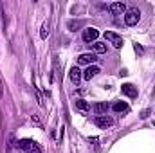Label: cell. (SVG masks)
Returning <instances> with one entry per match:
<instances>
[{"label":"cell","instance_id":"cell-13","mask_svg":"<svg viewBox=\"0 0 155 153\" xmlns=\"http://www.w3.org/2000/svg\"><path fill=\"white\" fill-rule=\"evenodd\" d=\"M47 36H49V22H43L41 31H40V38H41V40H47Z\"/></svg>","mask_w":155,"mask_h":153},{"label":"cell","instance_id":"cell-11","mask_svg":"<svg viewBox=\"0 0 155 153\" xmlns=\"http://www.w3.org/2000/svg\"><path fill=\"white\" fill-rule=\"evenodd\" d=\"M74 106H76V110H79V112H83V114H87L88 110H90V105L85 101V99H78L76 103H74Z\"/></svg>","mask_w":155,"mask_h":153},{"label":"cell","instance_id":"cell-8","mask_svg":"<svg viewBox=\"0 0 155 153\" xmlns=\"http://www.w3.org/2000/svg\"><path fill=\"white\" fill-rule=\"evenodd\" d=\"M110 11H112V15H123V13H126V5L123 2H114L110 5Z\"/></svg>","mask_w":155,"mask_h":153},{"label":"cell","instance_id":"cell-16","mask_svg":"<svg viewBox=\"0 0 155 153\" xmlns=\"http://www.w3.org/2000/svg\"><path fill=\"white\" fill-rule=\"evenodd\" d=\"M134 50L137 52V56H143V54H144V49H143L141 43H134Z\"/></svg>","mask_w":155,"mask_h":153},{"label":"cell","instance_id":"cell-4","mask_svg":"<svg viewBox=\"0 0 155 153\" xmlns=\"http://www.w3.org/2000/svg\"><path fill=\"white\" fill-rule=\"evenodd\" d=\"M94 122H96L97 128H103V130H107V128H110V126L114 124V121H112L110 117H107V115H97V117L94 119Z\"/></svg>","mask_w":155,"mask_h":153},{"label":"cell","instance_id":"cell-2","mask_svg":"<svg viewBox=\"0 0 155 153\" xmlns=\"http://www.w3.org/2000/svg\"><path fill=\"white\" fill-rule=\"evenodd\" d=\"M18 148L25 153H41L40 146L35 141H31V139H22V141L18 142Z\"/></svg>","mask_w":155,"mask_h":153},{"label":"cell","instance_id":"cell-12","mask_svg":"<svg viewBox=\"0 0 155 153\" xmlns=\"http://www.w3.org/2000/svg\"><path fill=\"white\" fill-rule=\"evenodd\" d=\"M107 112H108V105H107V103H96V105H94V114L105 115Z\"/></svg>","mask_w":155,"mask_h":153},{"label":"cell","instance_id":"cell-15","mask_svg":"<svg viewBox=\"0 0 155 153\" xmlns=\"http://www.w3.org/2000/svg\"><path fill=\"white\" fill-rule=\"evenodd\" d=\"M94 50L99 52V54H103V52H107V45L101 43V41H96V43H94Z\"/></svg>","mask_w":155,"mask_h":153},{"label":"cell","instance_id":"cell-7","mask_svg":"<svg viewBox=\"0 0 155 153\" xmlns=\"http://www.w3.org/2000/svg\"><path fill=\"white\" fill-rule=\"evenodd\" d=\"M121 92L124 94V96H128V97H137V88L132 85V83H124V85H121Z\"/></svg>","mask_w":155,"mask_h":153},{"label":"cell","instance_id":"cell-10","mask_svg":"<svg viewBox=\"0 0 155 153\" xmlns=\"http://www.w3.org/2000/svg\"><path fill=\"white\" fill-rule=\"evenodd\" d=\"M101 70H99V67H88L85 72H83V79H87V81H90L94 76H97Z\"/></svg>","mask_w":155,"mask_h":153},{"label":"cell","instance_id":"cell-5","mask_svg":"<svg viewBox=\"0 0 155 153\" xmlns=\"http://www.w3.org/2000/svg\"><path fill=\"white\" fill-rule=\"evenodd\" d=\"M97 36H99V31L97 29H94V27H88V29H85L83 31V40L85 41H88V43H96V40H97Z\"/></svg>","mask_w":155,"mask_h":153},{"label":"cell","instance_id":"cell-14","mask_svg":"<svg viewBox=\"0 0 155 153\" xmlns=\"http://www.w3.org/2000/svg\"><path fill=\"white\" fill-rule=\"evenodd\" d=\"M112 108H114V112H126V110H128V105L123 103V101H119V103H116Z\"/></svg>","mask_w":155,"mask_h":153},{"label":"cell","instance_id":"cell-9","mask_svg":"<svg viewBox=\"0 0 155 153\" xmlns=\"http://www.w3.org/2000/svg\"><path fill=\"white\" fill-rule=\"evenodd\" d=\"M81 77H83V74H81L79 67H72V69H71V81H72L74 85H79Z\"/></svg>","mask_w":155,"mask_h":153},{"label":"cell","instance_id":"cell-1","mask_svg":"<svg viewBox=\"0 0 155 153\" xmlns=\"http://www.w3.org/2000/svg\"><path fill=\"white\" fill-rule=\"evenodd\" d=\"M139 20H141V13H139L137 7H132V9L126 11V15H124V24H126V25L134 27V25L139 24Z\"/></svg>","mask_w":155,"mask_h":153},{"label":"cell","instance_id":"cell-18","mask_svg":"<svg viewBox=\"0 0 155 153\" xmlns=\"http://www.w3.org/2000/svg\"><path fill=\"white\" fill-rule=\"evenodd\" d=\"M2 86H4V85H2V77H0V94H2Z\"/></svg>","mask_w":155,"mask_h":153},{"label":"cell","instance_id":"cell-6","mask_svg":"<svg viewBox=\"0 0 155 153\" xmlns=\"http://www.w3.org/2000/svg\"><path fill=\"white\" fill-rule=\"evenodd\" d=\"M96 60H97V56H96V54L85 52V54H81V56L78 58V65H90V63H94Z\"/></svg>","mask_w":155,"mask_h":153},{"label":"cell","instance_id":"cell-17","mask_svg":"<svg viewBox=\"0 0 155 153\" xmlns=\"http://www.w3.org/2000/svg\"><path fill=\"white\" fill-rule=\"evenodd\" d=\"M33 122H35L36 126H41V121H40V117H38V115H33Z\"/></svg>","mask_w":155,"mask_h":153},{"label":"cell","instance_id":"cell-3","mask_svg":"<svg viewBox=\"0 0 155 153\" xmlns=\"http://www.w3.org/2000/svg\"><path fill=\"white\" fill-rule=\"evenodd\" d=\"M105 40H108L116 49H121V47H123V38H121L119 34H116V33H112V31H107V33H105Z\"/></svg>","mask_w":155,"mask_h":153}]
</instances>
